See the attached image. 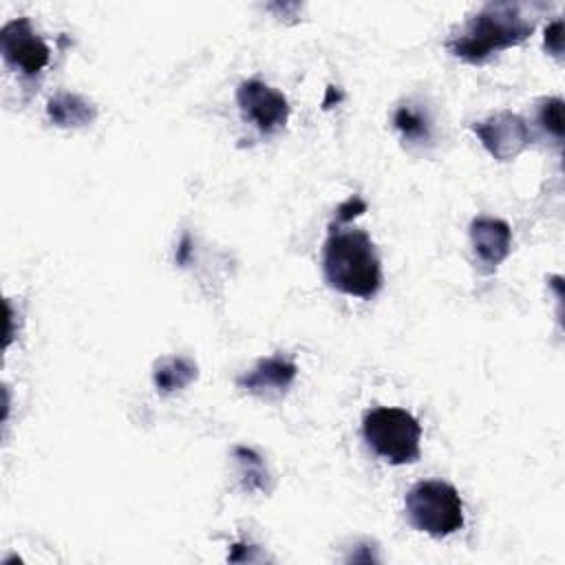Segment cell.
I'll list each match as a JSON object with an SVG mask.
<instances>
[{
	"label": "cell",
	"mask_w": 565,
	"mask_h": 565,
	"mask_svg": "<svg viewBox=\"0 0 565 565\" xmlns=\"http://www.w3.org/2000/svg\"><path fill=\"white\" fill-rule=\"evenodd\" d=\"M322 271L324 280L347 296L371 298L382 287L380 256L371 236L362 230L329 227L322 249Z\"/></svg>",
	"instance_id": "6da1fadb"
},
{
	"label": "cell",
	"mask_w": 565,
	"mask_h": 565,
	"mask_svg": "<svg viewBox=\"0 0 565 565\" xmlns=\"http://www.w3.org/2000/svg\"><path fill=\"white\" fill-rule=\"evenodd\" d=\"M0 53L11 68L24 75H38L51 57L46 42L35 33L29 18H15L2 26Z\"/></svg>",
	"instance_id": "5b68a950"
},
{
	"label": "cell",
	"mask_w": 565,
	"mask_h": 565,
	"mask_svg": "<svg viewBox=\"0 0 565 565\" xmlns=\"http://www.w3.org/2000/svg\"><path fill=\"white\" fill-rule=\"evenodd\" d=\"M46 115L60 128L86 126L97 117V108L93 106V102L77 93H57L49 99Z\"/></svg>",
	"instance_id": "30bf717a"
},
{
	"label": "cell",
	"mask_w": 565,
	"mask_h": 565,
	"mask_svg": "<svg viewBox=\"0 0 565 565\" xmlns=\"http://www.w3.org/2000/svg\"><path fill=\"white\" fill-rule=\"evenodd\" d=\"M331 99H335V102L340 99V93H338L333 86H329V90H327V99L322 102V104H324V108H329V106H331Z\"/></svg>",
	"instance_id": "e0dca14e"
},
{
	"label": "cell",
	"mask_w": 565,
	"mask_h": 565,
	"mask_svg": "<svg viewBox=\"0 0 565 565\" xmlns=\"http://www.w3.org/2000/svg\"><path fill=\"white\" fill-rule=\"evenodd\" d=\"M234 457L241 463V477L245 479V488L247 490H263L265 488V466L260 461V457L245 446H236L234 448Z\"/></svg>",
	"instance_id": "4fadbf2b"
},
{
	"label": "cell",
	"mask_w": 565,
	"mask_h": 565,
	"mask_svg": "<svg viewBox=\"0 0 565 565\" xmlns=\"http://www.w3.org/2000/svg\"><path fill=\"white\" fill-rule=\"evenodd\" d=\"M561 110H563V99H561V97L543 99V102H541V108H539V124H541L550 135H554L556 139L563 137V117H561Z\"/></svg>",
	"instance_id": "5bb4252c"
},
{
	"label": "cell",
	"mask_w": 565,
	"mask_h": 565,
	"mask_svg": "<svg viewBox=\"0 0 565 565\" xmlns=\"http://www.w3.org/2000/svg\"><path fill=\"white\" fill-rule=\"evenodd\" d=\"M362 212H366V203H364V199H360L358 194H353V196H349L344 203L338 205V210H335V223H331V225L349 223V221L358 218Z\"/></svg>",
	"instance_id": "9a60e30c"
},
{
	"label": "cell",
	"mask_w": 565,
	"mask_h": 565,
	"mask_svg": "<svg viewBox=\"0 0 565 565\" xmlns=\"http://www.w3.org/2000/svg\"><path fill=\"white\" fill-rule=\"evenodd\" d=\"M395 128L402 132V137L411 143H424L430 139V126L428 119L415 110L413 106H399L393 117Z\"/></svg>",
	"instance_id": "7c38bea8"
},
{
	"label": "cell",
	"mask_w": 565,
	"mask_h": 565,
	"mask_svg": "<svg viewBox=\"0 0 565 565\" xmlns=\"http://www.w3.org/2000/svg\"><path fill=\"white\" fill-rule=\"evenodd\" d=\"M406 516L419 532L441 539L463 527V501L455 486L430 479L415 483L404 499Z\"/></svg>",
	"instance_id": "277c9868"
},
{
	"label": "cell",
	"mask_w": 565,
	"mask_h": 565,
	"mask_svg": "<svg viewBox=\"0 0 565 565\" xmlns=\"http://www.w3.org/2000/svg\"><path fill=\"white\" fill-rule=\"evenodd\" d=\"M362 435L371 450L393 466L419 459L422 426L404 408L380 406L369 411L362 419Z\"/></svg>",
	"instance_id": "3957f363"
},
{
	"label": "cell",
	"mask_w": 565,
	"mask_h": 565,
	"mask_svg": "<svg viewBox=\"0 0 565 565\" xmlns=\"http://www.w3.org/2000/svg\"><path fill=\"white\" fill-rule=\"evenodd\" d=\"M472 132L497 161H512L530 143V128L525 119L510 110H499L481 121H475Z\"/></svg>",
	"instance_id": "8992f818"
},
{
	"label": "cell",
	"mask_w": 565,
	"mask_h": 565,
	"mask_svg": "<svg viewBox=\"0 0 565 565\" xmlns=\"http://www.w3.org/2000/svg\"><path fill=\"white\" fill-rule=\"evenodd\" d=\"M534 31V20H530L521 4L492 2L475 13L461 33L448 40V51L470 64L486 62L492 53L505 51L521 44Z\"/></svg>",
	"instance_id": "7a4b0ae2"
},
{
	"label": "cell",
	"mask_w": 565,
	"mask_h": 565,
	"mask_svg": "<svg viewBox=\"0 0 565 565\" xmlns=\"http://www.w3.org/2000/svg\"><path fill=\"white\" fill-rule=\"evenodd\" d=\"M296 375H298L296 362H291L285 355H269V358L258 360V364L252 371H247L245 375H241L236 380V384L243 391L260 395V397L280 395L294 384Z\"/></svg>",
	"instance_id": "ba28073f"
},
{
	"label": "cell",
	"mask_w": 565,
	"mask_h": 565,
	"mask_svg": "<svg viewBox=\"0 0 565 565\" xmlns=\"http://www.w3.org/2000/svg\"><path fill=\"white\" fill-rule=\"evenodd\" d=\"M470 243L477 258L494 269L501 265L512 249V230L505 221L494 216H477L470 223Z\"/></svg>",
	"instance_id": "9c48e42d"
},
{
	"label": "cell",
	"mask_w": 565,
	"mask_h": 565,
	"mask_svg": "<svg viewBox=\"0 0 565 565\" xmlns=\"http://www.w3.org/2000/svg\"><path fill=\"white\" fill-rule=\"evenodd\" d=\"M243 115L265 135L280 130L289 117L287 97L260 79H247L236 90Z\"/></svg>",
	"instance_id": "52a82bcc"
},
{
	"label": "cell",
	"mask_w": 565,
	"mask_h": 565,
	"mask_svg": "<svg viewBox=\"0 0 565 565\" xmlns=\"http://www.w3.org/2000/svg\"><path fill=\"white\" fill-rule=\"evenodd\" d=\"M199 375L196 364L190 358L183 355H174V358H166L154 366V386L161 393H174L179 388H185L190 382H194Z\"/></svg>",
	"instance_id": "8fae6325"
},
{
	"label": "cell",
	"mask_w": 565,
	"mask_h": 565,
	"mask_svg": "<svg viewBox=\"0 0 565 565\" xmlns=\"http://www.w3.org/2000/svg\"><path fill=\"white\" fill-rule=\"evenodd\" d=\"M545 51L554 57H561L563 53V20H554L545 29Z\"/></svg>",
	"instance_id": "2e32d148"
}]
</instances>
